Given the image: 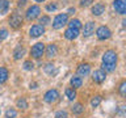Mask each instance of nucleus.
<instances>
[{
	"instance_id": "f257e3e1",
	"label": "nucleus",
	"mask_w": 126,
	"mask_h": 118,
	"mask_svg": "<svg viewBox=\"0 0 126 118\" xmlns=\"http://www.w3.org/2000/svg\"><path fill=\"white\" fill-rule=\"evenodd\" d=\"M118 54L114 50H106L102 55V71L105 72H113L117 67Z\"/></svg>"
},
{
	"instance_id": "f03ea898",
	"label": "nucleus",
	"mask_w": 126,
	"mask_h": 118,
	"mask_svg": "<svg viewBox=\"0 0 126 118\" xmlns=\"http://www.w3.org/2000/svg\"><path fill=\"white\" fill-rule=\"evenodd\" d=\"M67 22H68V15L67 13H59L54 17L51 25H53V29L58 30V29H61V28L64 26Z\"/></svg>"
},
{
	"instance_id": "7ed1b4c3",
	"label": "nucleus",
	"mask_w": 126,
	"mask_h": 118,
	"mask_svg": "<svg viewBox=\"0 0 126 118\" xmlns=\"http://www.w3.org/2000/svg\"><path fill=\"white\" fill-rule=\"evenodd\" d=\"M9 25L11 28H13V29H18V28H21L22 26V24H24V18H22V16L18 13V12H12L11 16H9Z\"/></svg>"
},
{
	"instance_id": "20e7f679",
	"label": "nucleus",
	"mask_w": 126,
	"mask_h": 118,
	"mask_svg": "<svg viewBox=\"0 0 126 118\" xmlns=\"http://www.w3.org/2000/svg\"><path fill=\"white\" fill-rule=\"evenodd\" d=\"M43 54H45V43L37 42L35 45L32 46V49H30V55H32V58L39 59Z\"/></svg>"
},
{
	"instance_id": "39448f33",
	"label": "nucleus",
	"mask_w": 126,
	"mask_h": 118,
	"mask_svg": "<svg viewBox=\"0 0 126 118\" xmlns=\"http://www.w3.org/2000/svg\"><path fill=\"white\" fill-rule=\"evenodd\" d=\"M39 15H41V8H39L38 5H32L28 8V11L25 12V17L28 21H33V20L35 18H38L39 17Z\"/></svg>"
},
{
	"instance_id": "423d86ee",
	"label": "nucleus",
	"mask_w": 126,
	"mask_h": 118,
	"mask_svg": "<svg viewBox=\"0 0 126 118\" xmlns=\"http://www.w3.org/2000/svg\"><path fill=\"white\" fill-rule=\"evenodd\" d=\"M96 37H97V39H100V41L109 39L110 37H112V30H110L108 26L102 25V26H100V28H97V30H96Z\"/></svg>"
},
{
	"instance_id": "0eeeda50",
	"label": "nucleus",
	"mask_w": 126,
	"mask_h": 118,
	"mask_svg": "<svg viewBox=\"0 0 126 118\" xmlns=\"http://www.w3.org/2000/svg\"><path fill=\"white\" fill-rule=\"evenodd\" d=\"M58 97H59V92L57 89H49L45 93V96H43V100H45V102H47V104H54V102L58 100Z\"/></svg>"
},
{
	"instance_id": "6e6552de",
	"label": "nucleus",
	"mask_w": 126,
	"mask_h": 118,
	"mask_svg": "<svg viewBox=\"0 0 126 118\" xmlns=\"http://www.w3.org/2000/svg\"><path fill=\"white\" fill-rule=\"evenodd\" d=\"M45 33V26L39 25V24H35L29 29V35L32 38H38Z\"/></svg>"
},
{
	"instance_id": "1a4fd4ad",
	"label": "nucleus",
	"mask_w": 126,
	"mask_h": 118,
	"mask_svg": "<svg viewBox=\"0 0 126 118\" xmlns=\"http://www.w3.org/2000/svg\"><path fill=\"white\" fill-rule=\"evenodd\" d=\"M113 8L118 15L124 16L126 13V0H114L113 1Z\"/></svg>"
},
{
	"instance_id": "9d476101",
	"label": "nucleus",
	"mask_w": 126,
	"mask_h": 118,
	"mask_svg": "<svg viewBox=\"0 0 126 118\" xmlns=\"http://www.w3.org/2000/svg\"><path fill=\"white\" fill-rule=\"evenodd\" d=\"M92 79H93L94 83H97V84H101V83H104L105 79H106L105 71H102V70H96V71H93V72H92Z\"/></svg>"
},
{
	"instance_id": "9b49d317",
	"label": "nucleus",
	"mask_w": 126,
	"mask_h": 118,
	"mask_svg": "<svg viewBox=\"0 0 126 118\" xmlns=\"http://www.w3.org/2000/svg\"><path fill=\"white\" fill-rule=\"evenodd\" d=\"M79 29H74V28H67L64 31V38L68 39V41H74L79 37Z\"/></svg>"
},
{
	"instance_id": "f8f14e48",
	"label": "nucleus",
	"mask_w": 126,
	"mask_h": 118,
	"mask_svg": "<svg viewBox=\"0 0 126 118\" xmlns=\"http://www.w3.org/2000/svg\"><path fill=\"white\" fill-rule=\"evenodd\" d=\"M94 22L93 21H88L87 24H84V28H83V35L84 37H91L94 33Z\"/></svg>"
},
{
	"instance_id": "ddd939ff",
	"label": "nucleus",
	"mask_w": 126,
	"mask_h": 118,
	"mask_svg": "<svg viewBox=\"0 0 126 118\" xmlns=\"http://www.w3.org/2000/svg\"><path fill=\"white\" fill-rule=\"evenodd\" d=\"M45 54H46V57L51 59V58H54L55 55L58 54V47L55 43H50V45H47L45 47Z\"/></svg>"
},
{
	"instance_id": "4468645a",
	"label": "nucleus",
	"mask_w": 126,
	"mask_h": 118,
	"mask_svg": "<svg viewBox=\"0 0 126 118\" xmlns=\"http://www.w3.org/2000/svg\"><path fill=\"white\" fill-rule=\"evenodd\" d=\"M91 74V66L88 63H81L78 67V76H88Z\"/></svg>"
},
{
	"instance_id": "2eb2a0df",
	"label": "nucleus",
	"mask_w": 126,
	"mask_h": 118,
	"mask_svg": "<svg viewBox=\"0 0 126 118\" xmlns=\"http://www.w3.org/2000/svg\"><path fill=\"white\" fill-rule=\"evenodd\" d=\"M105 4L104 3H96L92 7V15L93 16H101L105 12Z\"/></svg>"
},
{
	"instance_id": "dca6fc26",
	"label": "nucleus",
	"mask_w": 126,
	"mask_h": 118,
	"mask_svg": "<svg viewBox=\"0 0 126 118\" xmlns=\"http://www.w3.org/2000/svg\"><path fill=\"white\" fill-rule=\"evenodd\" d=\"M24 54H25V49L20 45V46L16 47L15 51H13V58L16 59V60H18V59H21L24 57Z\"/></svg>"
},
{
	"instance_id": "f3484780",
	"label": "nucleus",
	"mask_w": 126,
	"mask_h": 118,
	"mask_svg": "<svg viewBox=\"0 0 126 118\" xmlns=\"http://www.w3.org/2000/svg\"><path fill=\"white\" fill-rule=\"evenodd\" d=\"M8 76H9V72L5 67H0V84H4L8 80Z\"/></svg>"
},
{
	"instance_id": "a211bd4d",
	"label": "nucleus",
	"mask_w": 126,
	"mask_h": 118,
	"mask_svg": "<svg viewBox=\"0 0 126 118\" xmlns=\"http://www.w3.org/2000/svg\"><path fill=\"white\" fill-rule=\"evenodd\" d=\"M70 83H71V85H72V88H80L81 84H83V80H81L80 76H72Z\"/></svg>"
},
{
	"instance_id": "6ab92c4d",
	"label": "nucleus",
	"mask_w": 126,
	"mask_h": 118,
	"mask_svg": "<svg viewBox=\"0 0 126 118\" xmlns=\"http://www.w3.org/2000/svg\"><path fill=\"white\" fill-rule=\"evenodd\" d=\"M9 11V1L8 0H0V15H5Z\"/></svg>"
},
{
	"instance_id": "aec40b11",
	"label": "nucleus",
	"mask_w": 126,
	"mask_h": 118,
	"mask_svg": "<svg viewBox=\"0 0 126 118\" xmlns=\"http://www.w3.org/2000/svg\"><path fill=\"white\" fill-rule=\"evenodd\" d=\"M64 93H66V97L68 98L70 101H74L75 98H76V92H75L74 88H66Z\"/></svg>"
},
{
	"instance_id": "412c9836",
	"label": "nucleus",
	"mask_w": 126,
	"mask_h": 118,
	"mask_svg": "<svg viewBox=\"0 0 126 118\" xmlns=\"http://www.w3.org/2000/svg\"><path fill=\"white\" fill-rule=\"evenodd\" d=\"M67 25H68V28L80 29V28H81V22H80V20H78V18H72V20H70V21L67 22Z\"/></svg>"
},
{
	"instance_id": "4be33fe9",
	"label": "nucleus",
	"mask_w": 126,
	"mask_h": 118,
	"mask_svg": "<svg viewBox=\"0 0 126 118\" xmlns=\"http://www.w3.org/2000/svg\"><path fill=\"white\" fill-rule=\"evenodd\" d=\"M71 112H72L74 114H76V116H79V114H81L83 112H84V106L78 102V104H75L72 108H71Z\"/></svg>"
},
{
	"instance_id": "5701e85b",
	"label": "nucleus",
	"mask_w": 126,
	"mask_h": 118,
	"mask_svg": "<svg viewBox=\"0 0 126 118\" xmlns=\"http://www.w3.org/2000/svg\"><path fill=\"white\" fill-rule=\"evenodd\" d=\"M101 96L100 94H96V96H93L92 98H91V106H92V108H97L98 105L101 104Z\"/></svg>"
},
{
	"instance_id": "b1692460",
	"label": "nucleus",
	"mask_w": 126,
	"mask_h": 118,
	"mask_svg": "<svg viewBox=\"0 0 126 118\" xmlns=\"http://www.w3.org/2000/svg\"><path fill=\"white\" fill-rule=\"evenodd\" d=\"M16 105H17L18 109H26L28 108V102L24 97H20L17 101H16Z\"/></svg>"
},
{
	"instance_id": "393cba45",
	"label": "nucleus",
	"mask_w": 126,
	"mask_h": 118,
	"mask_svg": "<svg viewBox=\"0 0 126 118\" xmlns=\"http://www.w3.org/2000/svg\"><path fill=\"white\" fill-rule=\"evenodd\" d=\"M45 72H46L47 75H54V74H57V70H55L54 64L49 63V64H46V66H45Z\"/></svg>"
},
{
	"instance_id": "a878e982",
	"label": "nucleus",
	"mask_w": 126,
	"mask_h": 118,
	"mask_svg": "<svg viewBox=\"0 0 126 118\" xmlns=\"http://www.w3.org/2000/svg\"><path fill=\"white\" fill-rule=\"evenodd\" d=\"M50 22H51V18H50L47 15H45V16H41V17H39V25L45 26V25H49Z\"/></svg>"
},
{
	"instance_id": "bb28decb",
	"label": "nucleus",
	"mask_w": 126,
	"mask_h": 118,
	"mask_svg": "<svg viewBox=\"0 0 126 118\" xmlns=\"http://www.w3.org/2000/svg\"><path fill=\"white\" fill-rule=\"evenodd\" d=\"M118 92H120V94L122 97H125L126 96V81H121V84H120V88H118Z\"/></svg>"
},
{
	"instance_id": "cd10ccee",
	"label": "nucleus",
	"mask_w": 126,
	"mask_h": 118,
	"mask_svg": "<svg viewBox=\"0 0 126 118\" xmlns=\"http://www.w3.org/2000/svg\"><path fill=\"white\" fill-rule=\"evenodd\" d=\"M17 117V112L15 109H8L5 112V118H16Z\"/></svg>"
},
{
	"instance_id": "c85d7f7f",
	"label": "nucleus",
	"mask_w": 126,
	"mask_h": 118,
	"mask_svg": "<svg viewBox=\"0 0 126 118\" xmlns=\"http://www.w3.org/2000/svg\"><path fill=\"white\" fill-rule=\"evenodd\" d=\"M33 68H34V64H33V62H32V60H25V62H24V70L32 71Z\"/></svg>"
},
{
	"instance_id": "c756f323",
	"label": "nucleus",
	"mask_w": 126,
	"mask_h": 118,
	"mask_svg": "<svg viewBox=\"0 0 126 118\" xmlns=\"http://www.w3.org/2000/svg\"><path fill=\"white\" fill-rule=\"evenodd\" d=\"M57 9H58L57 3H50V4H47V5H46V11L47 12H55Z\"/></svg>"
},
{
	"instance_id": "7c9ffc66",
	"label": "nucleus",
	"mask_w": 126,
	"mask_h": 118,
	"mask_svg": "<svg viewBox=\"0 0 126 118\" xmlns=\"http://www.w3.org/2000/svg\"><path fill=\"white\" fill-rule=\"evenodd\" d=\"M8 37V30L5 28H0V41H3V39H5Z\"/></svg>"
},
{
	"instance_id": "2f4dec72",
	"label": "nucleus",
	"mask_w": 126,
	"mask_h": 118,
	"mask_svg": "<svg viewBox=\"0 0 126 118\" xmlns=\"http://www.w3.org/2000/svg\"><path fill=\"white\" fill-rule=\"evenodd\" d=\"M92 3H93V0H80V1H79V5L81 8H85V7H89Z\"/></svg>"
},
{
	"instance_id": "473e14b6",
	"label": "nucleus",
	"mask_w": 126,
	"mask_h": 118,
	"mask_svg": "<svg viewBox=\"0 0 126 118\" xmlns=\"http://www.w3.org/2000/svg\"><path fill=\"white\" fill-rule=\"evenodd\" d=\"M55 118H67V113L64 110H59V112L55 113Z\"/></svg>"
},
{
	"instance_id": "72a5a7b5",
	"label": "nucleus",
	"mask_w": 126,
	"mask_h": 118,
	"mask_svg": "<svg viewBox=\"0 0 126 118\" xmlns=\"http://www.w3.org/2000/svg\"><path fill=\"white\" fill-rule=\"evenodd\" d=\"M26 4V0H18V3H17V5L20 7V8H22L24 5Z\"/></svg>"
},
{
	"instance_id": "f704fd0d",
	"label": "nucleus",
	"mask_w": 126,
	"mask_h": 118,
	"mask_svg": "<svg viewBox=\"0 0 126 118\" xmlns=\"http://www.w3.org/2000/svg\"><path fill=\"white\" fill-rule=\"evenodd\" d=\"M72 13H75V8H70V9H68V13H67V15H72Z\"/></svg>"
},
{
	"instance_id": "c9c22d12",
	"label": "nucleus",
	"mask_w": 126,
	"mask_h": 118,
	"mask_svg": "<svg viewBox=\"0 0 126 118\" xmlns=\"http://www.w3.org/2000/svg\"><path fill=\"white\" fill-rule=\"evenodd\" d=\"M30 88H37V84H35V83H33V84H30Z\"/></svg>"
},
{
	"instance_id": "e433bc0d",
	"label": "nucleus",
	"mask_w": 126,
	"mask_h": 118,
	"mask_svg": "<svg viewBox=\"0 0 126 118\" xmlns=\"http://www.w3.org/2000/svg\"><path fill=\"white\" fill-rule=\"evenodd\" d=\"M34 1H37V3H42V1H45V0H34Z\"/></svg>"
}]
</instances>
